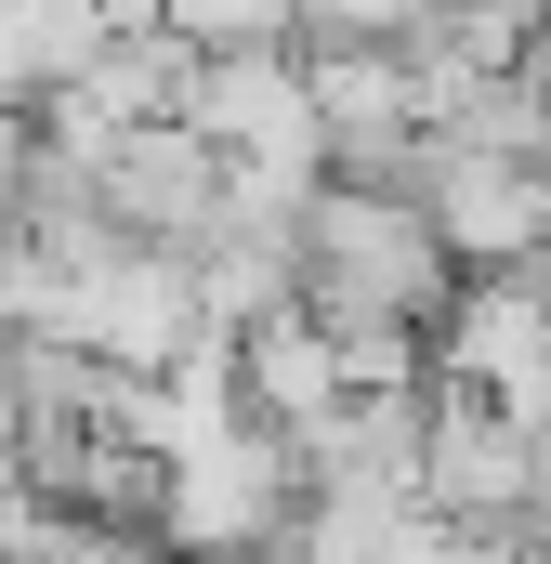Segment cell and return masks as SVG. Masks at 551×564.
<instances>
[{
    "instance_id": "6da1fadb",
    "label": "cell",
    "mask_w": 551,
    "mask_h": 564,
    "mask_svg": "<svg viewBox=\"0 0 551 564\" xmlns=\"http://www.w3.org/2000/svg\"><path fill=\"white\" fill-rule=\"evenodd\" d=\"M446 289H460V250H446V224L420 210V184L342 171V184L302 197V315L342 341L355 381H408L420 368L408 341L446 315Z\"/></svg>"
},
{
    "instance_id": "7a4b0ae2",
    "label": "cell",
    "mask_w": 551,
    "mask_h": 564,
    "mask_svg": "<svg viewBox=\"0 0 551 564\" xmlns=\"http://www.w3.org/2000/svg\"><path fill=\"white\" fill-rule=\"evenodd\" d=\"M197 132L224 144V171H276V184H315L328 171V119H315V53L289 40H237V53H197L184 66V106Z\"/></svg>"
},
{
    "instance_id": "3957f363",
    "label": "cell",
    "mask_w": 551,
    "mask_h": 564,
    "mask_svg": "<svg viewBox=\"0 0 551 564\" xmlns=\"http://www.w3.org/2000/svg\"><path fill=\"white\" fill-rule=\"evenodd\" d=\"M408 184L446 224L460 263H551V158H512V144H473V132H420Z\"/></svg>"
},
{
    "instance_id": "277c9868",
    "label": "cell",
    "mask_w": 551,
    "mask_h": 564,
    "mask_svg": "<svg viewBox=\"0 0 551 564\" xmlns=\"http://www.w3.org/2000/svg\"><path fill=\"white\" fill-rule=\"evenodd\" d=\"M433 328H446V381L539 421V394H551V276L539 263H473V289H446Z\"/></svg>"
},
{
    "instance_id": "5b68a950",
    "label": "cell",
    "mask_w": 551,
    "mask_h": 564,
    "mask_svg": "<svg viewBox=\"0 0 551 564\" xmlns=\"http://www.w3.org/2000/svg\"><path fill=\"white\" fill-rule=\"evenodd\" d=\"M106 26H119L106 0H0V93H13V106H53V93L93 66Z\"/></svg>"
},
{
    "instance_id": "8992f818",
    "label": "cell",
    "mask_w": 551,
    "mask_h": 564,
    "mask_svg": "<svg viewBox=\"0 0 551 564\" xmlns=\"http://www.w3.org/2000/svg\"><path fill=\"white\" fill-rule=\"evenodd\" d=\"M26 158H40V132H26V106L0 93V210H13V184H26Z\"/></svg>"
},
{
    "instance_id": "52a82bcc",
    "label": "cell",
    "mask_w": 551,
    "mask_h": 564,
    "mask_svg": "<svg viewBox=\"0 0 551 564\" xmlns=\"http://www.w3.org/2000/svg\"><path fill=\"white\" fill-rule=\"evenodd\" d=\"M539 276H551V263H539Z\"/></svg>"
}]
</instances>
